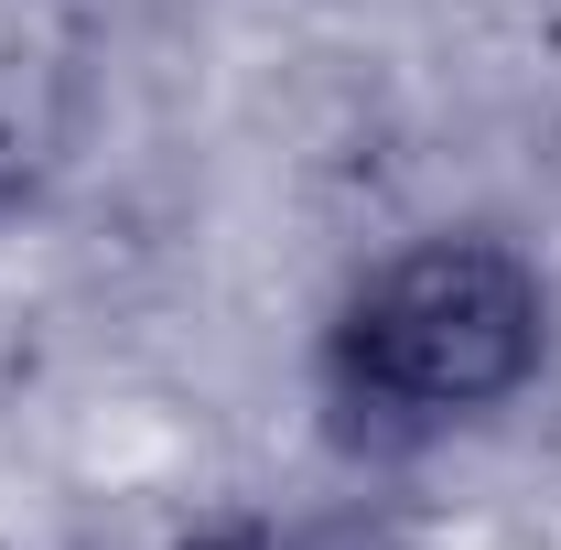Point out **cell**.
Returning <instances> with one entry per match:
<instances>
[{
  "label": "cell",
  "mask_w": 561,
  "mask_h": 550,
  "mask_svg": "<svg viewBox=\"0 0 561 550\" xmlns=\"http://www.w3.org/2000/svg\"><path fill=\"white\" fill-rule=\"evenodd\" d=\"M66 87H76V44L55 33V11L44 0H0V195H22V173L55 151Z\"/></svg>",
  "instance_id": "cell-2"
},
{
  "label": "cell",
  "mask_w": 561,
  "mask_h": 550,
  "mask_svg": "<svg viewBox=\"0 0 561 550\" xmlns=\"http://www.w3.org/2000/svg\"><path fill=\"white\" fill-rule=\"evenodd\" d=\"M184 550H280V540H260V529H216V540H184Z\"/></svg>",
  "instance_id": "cell-3"
},
{
  "label": "cell",
  "mask_w": 561,
  "mask_h": 550,
  "mask_svg": "<svg viewBox=\"0 0 561 550\" xmlns=\"http://www.w3.org/2000/svg\"><path fill=\"white\" fill-rule=\"evenodd\" d=\"M540 345H551V291L518 249L421 238L389 271L356 280V302L324 335V389L356 432L411 443V432L476 421L507 389H529Z\"/></svg>",
  "instance_id": "cell-1"
}]
</instances>
